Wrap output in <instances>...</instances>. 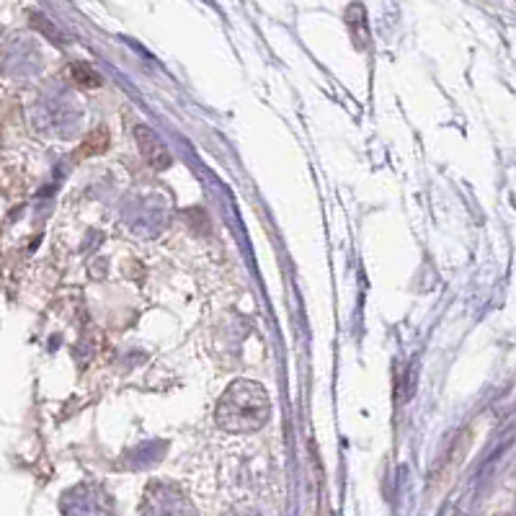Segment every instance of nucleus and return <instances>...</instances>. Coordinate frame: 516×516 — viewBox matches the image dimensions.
Masks as SVG:
<instances>
[{
	"label": "nucleus",
	"instance_id": "nucleus-3",
	"mask_svg": "<svg viewBox=\"0 0 516 516\" xmlns=\"http://www.w3.org/2000/svg\"><path fill=\"white\" fill-rule=\"evenodd\" d=\"M109 151V132L103 127H96L93 132L85 137L81 142V148L75 151V161H85V158H93V155H101V152Z\"/></svg>",
	"mask_w": 516,
	"mask_h": 516
},
{
	"label": "nucleus",
	"instance_id": "nucleus-4",
	"mask_svg": "<svg viewBox=\"0 0 516 516\" xmlns=\"http://www.w3.org/2000/svg\"><path fill=\"white\" fill-rule=\"evenodd\" d=\"M67 78L73 81V85H78V88H88V91H93V88H101V75L93 70V67H88L85 63H73L70 70H67Z\"/></svg>",
	"mask_w": 516,
	"mask_h": 516
},
{
	"label": "nucleus",
	"instance_id": "nucleus-1",
	"mask_svg": "<svg viewBox=\"0 0 516 516\" xmlns=\"http://www.w3.org/2000/svg\"><path fill=\"white\" fill-rule=\"evenodd\" d=\"M268 414H271V400L267 387L253 380H238L217 403L215 421L225 432L250 433L258 432L267 424Z\"/></svg>",
	"mask_w": 516,
	"mask_h": 516
},
{
	"label": "nucleus",
	"instance_id": "nucleus-2",
	"mask_svg": "<svg viewBox=\"0 0 516 516\" xmlns=\"http://www.w3.org/2000/svg\"><path fill=\"white\" fill-rule=\"evenodd\" d=\"M134 137H137V145H140L142 158H145L155 170H163V168L170 166V155H168L166 145L158 140V134L151 132L148 127H137Z\"/></svg>",
	"mask_w": 516,
	"mask_h": 516
}]
</instances>
